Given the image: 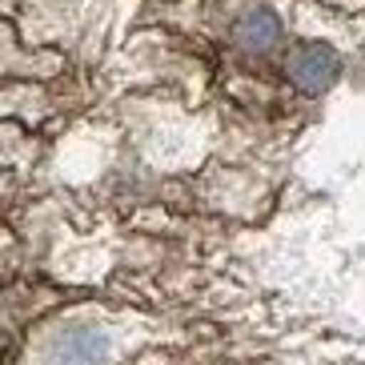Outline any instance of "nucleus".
<instances>
[{"label": "nucleus", "mask_w": 365, "mask_h": 365, "mask_svg": "<svg viewBox=\"0 0 365 365\" xmlns=\"http://www.w3.org/2000/svg\"><path fill=\"white\" fill-rule=\"evenodd\" d=\"M225 41L233 53L249 56V61H269V56L289 48L285 44V21L265 0H237L225 21Z\"/></svg>", "instance_id": "2"}, {"label": "nucleus", "mask_w": 365, "mask_h": 365, "mask_svg": "<svg viewBox=\"0 0 365 365\" xmlns=\"http://www.w3.org/2000/svg\"><path fill=\"white\" fill-rule=\"evenodd\" d=\"M345 73L341 53L325 41H297L281 53V76L301 97H325Z\"/></svg>", "instance_id": "3"}, {"label": "nucleus", "mask_w": 365, "mask_h": 365, "mask_svg": "<svg viewBox=\"0 0 365 365\" xmlns=\"http://www.w3.org/2000/svg\"><path fill=\"white\" fill-rule=\"evenodd\" d=\"M149 341L140 317L108 309H85L48 322L29 341V365H120Z\"/></svg>", "instance_id": "1"}]
</instances>
